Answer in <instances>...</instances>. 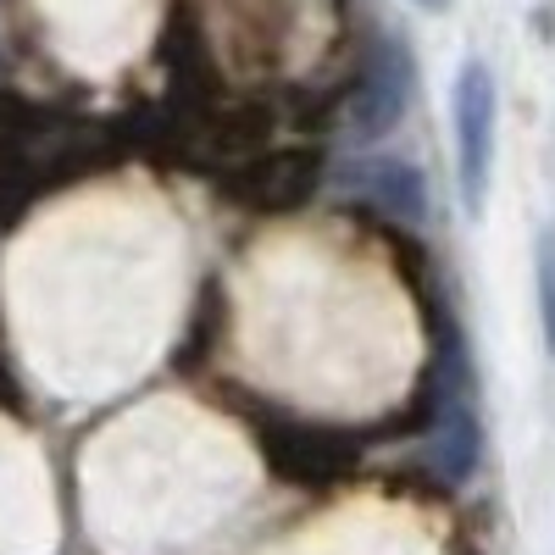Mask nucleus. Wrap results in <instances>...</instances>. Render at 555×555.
<instances>
[{
	"instance_id": "1",
	"label": "nucleus",
	"mask_w": 555,
	"mask_h": 555,
	"mask_svg": "<svg viewBox=\"0 0 555 555\" xmlns=\"http://www.w3.org/2000/svg\"><path fill=\"white\" fill-rule=\"evenodd\" d=\"M261 455L278 478H289L300 489H328L356 473L361 434H339L322 423H272L261 428Z\"/></svg>"
},
{
	"instance_id": "2",
	"label": "nucleus",
	"mask_w": 555,
	"mask_h": 555,
	"mask_svg": "<svg viewBox=\"0 0 555 555\" xmlns=\"http://www.w3.org/2000/svg\"><path fill=\"white\" fill-rule=\"evenodd\" d=\"M317 183H322V156L306 145H289V151H267V156L240 162L222 178V195L240 201L245 211H295L311 201Z\"/></svg>"
},
{
	"instance_id": "3",
	"label": "nucleus",
	"mask_w": 555,
	"mask_h": 555,
	"mask_svg": "<svg viewBox=\"0 0 555 555\" xmlns=\"http://www.w3.org/2000/svg\"><path fill=\"white\" fill-rule=\"evenodd\" d=\"M455 139H461V195L478 211L494 162V78L483 62H467L455 78Z\"/></svg>"
},
{
	"instance_id": "4",
	"label": "nucleus",
	"mask_w": 555,
	"mask_h": 555,
	"mask_svg": "<svg viewBox=\"0 0 555 555\" xmlns=\"http://www.w3.org/2000/svg\"><path fill=\"white\" fill-rule=\"evenodd\" d=\"M405 101H411V56H405V44L378 39L373 56H366V67H361V78H356V101H350L356 139L389 133L405 117Z\"/></svg>"
},
{
	"instance_id": "5",
	"label": "nucleus",
	"mask_w": 555,
	"mask_h": 555,
	"mask_svg": "<svg viewBox=\"0 0 555 555\" xmlns=\"http://www.w3.org/2000/svg\"><path fill=\"white\" fill-rule=\"evenodd\" d=\"M339 190L361 206H373L378 217L389 222H423L428 217V190H423V172L405 167V162H389V156H366V162H350L339 172Z\"/></svg>"
},
{
	"instance_id": "6",
	"label": "nucleus",
	"mask_w": 555,
	"mask_h": 555,
	"mask_svg": "<svg viewBox=\"0 0 555 555\" xmlns=\"http://www.w3.org/2000/svg\"><path fill=\"white\" fill-rule=\"evenodd\" d=\"M162 62H167L172 83H178V101L190 106V112H201V106L217 101V62H211L195 17L183 12V7L172 12V23H167V34H162Z\"/></svg>"
},
{
	"instance_id": "7",
	"label": "nucleus",
	"mask_w": 555,
	"mask_h": 555,
	"mask_svg": "<svg viewBox=\"0 0 555 555\" xmlns=\"http://www.w3.org/2000/svg\"><path fill=\"white\" fill-rule=\"evenodd\" d=\"M478 423L461 395H444V411H439V444H434V473L444 483H461L473 467H478Z\"/></svg>"
},
{
	"instance_id": "8",
	"label": "nucleus",
	"mask_w": 555,
	"mask_h": 555,
	"mask_svg": "<svg viewBox=\"0 0 555 555\" xmlns=\"http://www.w3.org/2000/svg\"><path fill=\"white\" fill-rule=\"evenodd\" d=\"M222 311H228V300H222ZM222 311H217V284H211V289H206V300H201V311H195V322H190V345H178L172 366H201V361L211 356Z\"/></svg>"
},
{
	"instance_id": "9",
	"label": "nucleus",
	"mask_w": 555,
	"mask_h": 555,
	"mask_svg": "<svg viewBox=\"0 0 555 555\" xmlns=\"http://www.w3.org/2000/svg\"><path fill=\"white\" fill-rule=\"evenodd\" d=\"M539 267V311H544V345H550V356H555V228H544L539 234V256H533Z\"/></svg>"
},
{
	"instance_id": "10",
	"label": "nucleus",
	"mask_w": 555,
	"mask_h": 555,
	"mask_svg": "<svg viewBox=\"0 0 555 555\" xmlns=\"http://www.w3.org/2000/svg\"><path fill=\"white\" fill-rule=\"evenodd\" d=\"M423 7H428V12H439V7H450V0H423Z\"/></svg>"
}]
</instances>
